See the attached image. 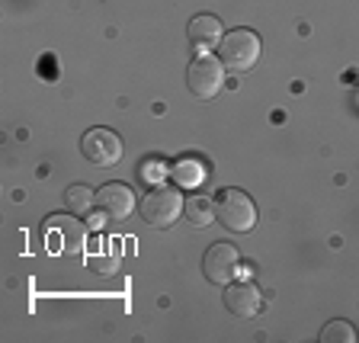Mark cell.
I'll return each mask as SVG.
<instances>
[{"mask_svg": "<svg viewBox=\"0 0 359 343\" xmlns=\"http://www.w3.org/2000/svg\"><path fill=\"white\" fill-rule=\"evenodd\" d=\"M65 206H67L71 215L87 218L90 212L97 209V193H93L90 187H83V183H74V187L65 189Z\"/></svg>", "mask_w": 359, "mask_h": 343, "instance_id": "8fae6325", "label": "cell"}, {"mask_svg": "<svg viewBox=\"0 0 359 343\" xmlns=\"http://www.w3.org/2000/svg\"><path fill=\"white\" fill-rule=\"evenodd\" d=\"M183 206H187V202H183V196H180L177 187H154L142 199L138 212H142V218L151 224V228H170V224L180 222Z\"/></svg>", "mask_w": 359, "mask_h": 343, "instance_id": "277c9868", "label": "cell"}, {"mask_svg": "<svg viewBox=\"0 0 359 343\" xmlns=\"http://www.w3.org/2000/svg\"><path fill=\"white\" fill-rule=\"evenodd\" d=\"M122 263V254H119V241H109V250H93L87 257V267L97 273V276H112Z\"/></svg>", "mask_w": 359, "mask_h": 343, "instance_id": "4fadbf2b", "label": "cell"}, {"mask_svg": "<svg viewBox=\"0 0 359 343\" xmlns=\"http://www.w3.org/2000/svg\"><path fill=\"white\" fill-rule=\"evenodd\" d=\"M215 218L234 234H250L257 224V206L244 189H222L215 196Z\"/></svg>", "mask_w": 359, "mask_h": 343, "instance_id": "7a4b0ae2", "label": "cell"}, {"mask_svg": "<svg viewBox=\"0 0 359 343\" xmlns=\"http://www.w3.org/2000/svg\"><path fill=\"white\" fill-rule=\"evenodd\" d=\"M187 39L193 48H199V52H212L218 42H222V20L218 16H209V13H202V16H193L187 26Z\"/></svg>", "mask_w": 359, "mask_h": 343, "instance_id": "30bf717a", "label": "cell"}, {"mask_svg": "<svg viewBox=\"0 0 359 343\" xmlns=\"http://www.w3.org/2000/svg\"><path fill=\"white\" fill-rule=\"evenodd\" d=\"M42 234H45V247L55 257H81L83 244H87V228L77 215H48L42 222Z\"/></svg>", "mask_w": 359, "mask_h": 343, "instance_id": "6da1fadb", "label": "cell"}, {"mask_svg": "<svg viewBox=\"0 0 359 343\" xmlns=\"http://www.w3.org/2000/svg\"><path fill=\"white\" fill-rule=\"evenodd\" d=\"M238 269H241V254H238V247L228 244V241L212 244L209 250H205V257H202V273H205V279L215 285L234 283Z\"/></svg>", "mask_w": 359, "mask_h": 343, "instance_id": "52a82bcc", "label": "cell"}, {"mask_svg": "<svg viewBox=\"0 0 359 343\" xmlns=\"http://www.w3.org/2000/svg\"><path fill=\"white\" fill-rule=\"evenodd\" d=\"M81 154L93 167H112L122 157V138L112 128H87L81 135Z\"/></svg>", "mask_w": 359, "mask_h": 343, "instance_id": "8992f818", "label": "cell"}, {"mask_svg": "<svg viewBox=\"0 0 359 343\" xmlns=\"http://www.w3.org/2000/svg\"><path fill=\"white\" fill-rule=\"evenodd\" d=\"M183 218L193 228H209L215 222V202H209L205 196H189L187 206H183Z\"/></svg>", "mask_w": 359, "mask_h": 343, "instance_id": "7c38bea8", "label": "cell"}, {"mask_svg": "<svg viewBox=\"0 0 359 343\" xmlns=\"http://www.w3.org/2000/svg\"><path fill=\"white\" fill-rule=\"evenodd\" d=\"M224 83V65L222 58L209 52H199L187 67V87L196 100H212Z\"/></svg>", "mask_w": 359, "mask_h": 343, "instance_id": "5b68a950", "label": "cell"}, {"mask_svg": "<svg viewBox=\"0 0 359 343\" xmlns=\"http://www.w3.org/2000/svg\"><path fill=\"white\" fill-rule=\"evenodd\" d=\"M173 180H177L180 187H199L202 180H205V164L202 161H196V157H183V161H177L173 164Z\"/></svg>", "mask_w": 359, "mask_h": 343, "instance_id": "5bb4252c", "label": "cell"}, {"mask_svg": "<svg viewBox=\"0 0 359 343\" xmlns=\"http://www.w3.org/2000/svg\"><path fill=\"white\" fill-rule=\"evenodd\" d=\"M321 343H356V328L350 321H330L321 330Z\"/></svg>", "mask_w": 359, "mask_h": 343, "instance_id": "9a60e30c", "label": "cell"}, {"mask_svg": "<svg viewBox=\"0 0 359 343\" xmlns=\"http://www.w3.org/2000/svg\"><path fill=\"white\" fill-rule=\"evenodd\" d=\"M97 209L103 212V218L109 222H126L138 206H135V193L126 183H106L97 189Z\"/></svg>", "mask_w": 359, "mask_h": 343, "instance_id": "ba28073f", "label": "cell"}, {"mask_svg": "<svg viewBox=\"0 0 359 343\" xmlns=\"http://www.w3.org/2000/svg\"><path fill=\"white\" fill-rule=\"evenodd\" d=\"M224 308H228L234 318L247 321V318H254V314L263 311V295L254 283H247V279L238 283V279H234V283L224 285Z\"/></svg>", "mask_w": 359, "mask_h": 343, "instance_id": "9c48e42d", "label": "cell"}, {"mask_svg": "<svg viewBox=\"0 0 359 343\" xmlns=\"http://www.w3.org/2000/svg\"><path fill=\"white\" fill-rule=\"evenodd\" d=\"M218 52H222V65L234 74H247V71H254L257 61H260V36L250 29H231L228 36L222 39L218 45Z\"/></svg>", "mask_w": 359, "mask_h": 343, "instance_id": "3957f363", "label": "cell"}]
</instances>
